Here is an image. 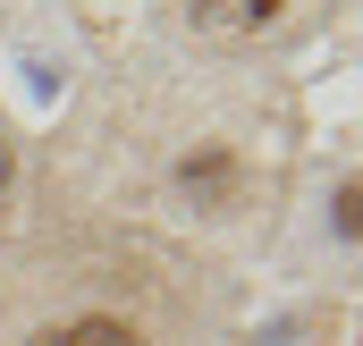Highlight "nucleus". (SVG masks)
<instances>
[{"label": "nucleus", "mask_w": 363, "mask_h": 346, "mask_svg": "<svg viewBox=\"0 0 363 346\" xmlns=\"http://www.w3.org/2000/svg\"><path fill=\"white\" fill-rule=\"evenodd\" d=\"M9 177H17V152H9V144H0V194H9Z\"/></svg>", "instance_id": "7ed1b4c3"}, {"label": "nucleus", "mask_w": 363, "mask_h": 346, "mask_svg": "<svg viewBox=\"0 0 363 346\" xmlns=\"http://www.w3.org/2000/svg\"><path fill=\"white\" fill-rule=\"evenodd\" d=\"M43 346H144L127 321H110V313H85V321H68V330H51Z\"/></svg>", "instance_id": "f03ea898"}, {"label": "nucleus", "mask_w": 363, "mask_h": 346, "mask_svg": "<svg viewBox=\"0 0 363 346\" xmlns=\"http://www.w3.org/2000/svg\"><path fill=\"white\" fill-rule=\"evenodd\" d=\"M203 9V26H220V34H262L279 17V0H194Z\"/></svg>", "instance_id": "f257e3e1"}]
</instances>
